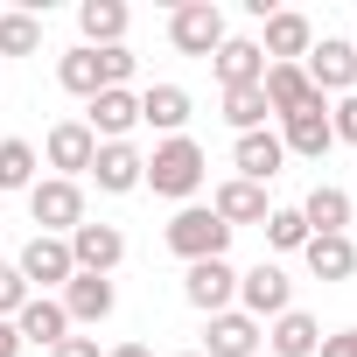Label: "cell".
<instances>
[{
  "label": "cell",
  "instance_id": "obj_8",
  "mask_svg": "<svg viewBox=\"0 0 357 357\" xmlns=\"http://www.w3.org/2000/svg\"><path fill=\"white\" fill-rule=\"evenodd\" d=\"M280 147H287V154H301V161H322V154L336 147L329 105H322V98H308L301 112H287V119H280Z\"/></svg>",
  "mask_w": 357,
  "mask_h": 357
},
{
  "label": "cell",
  "instance_id": "obj_18",
  "mask_svg": "<svg viewBox=\"0 0 357 357\" xmlns=\"http://www.w3.org/2000/svg\"><path fill=\"white\" fill-rule=\"evenodd\" d=\"M252 350H259V322H252L245 308L211 315V329H204V357H252Z\"/></svg>",
  "mask_w": 357,
  "mask_h": 357
},
{
  "label": "cell",
  "instance_id": "obj_28",
  "mask_svg": "<svg viewBox=\"0 0 357 357\" xmlns=\"http://www.w3.org/2000/svg\"><path fill=\"white\" fill-rule=\"evenodd\" d=\"M36 168H43V154L29 147V140H0V190H36Z\"/></svg>",
  "mask_w": 357,
  "mask_h": 357
},
{
  "label": "cell",
  "instance_id": "obj_37",
  "mask_svg": "<svg viewBox=\"0 0 357 357\" xmlns=\"http://www.w3.org/2000/svg\"><path fill=\"white\" fill-rule=\"evenodd\" d=\"M105 357H154V350H147V343H112Z\"/></svg>",
  "mask_w": 357,
  "mask_h": 357
},
{
  "label": "cell",
  "instance_id": "obj_4",
  "mask_svg": "<svg viewBox=\"0 0 357 357\" xmlns=\"http://www.w3.org/2000/svg\"><path fill=\"white\" fill-rule=\"evenodd\" d=\"M168 43L183 50V56H218V43H225V8H218V0H183V8L168 15Z\"/></svg>",
  "mask_w": 357,
  "mask_h": 357
},
{
  "label": "cell",
  "instance_id": "obj_13",
  "mask_svg": "<svg viewBox=\"0 0 357 357\" xmlns=\"http://www.w3.org/2000/svg\"><path fill=\"white\" fill-rule=\"evenodd\" d=\"M140 168H147V154H140L133 140H105V147L91 154V183H98L105 197H126V190H140Z\"/></svg>",
  "mask_w": 357,
  "mask_h": 357
},
{
  "label": "cell",
  "instance_id": "obj_6",
  "mask_svg": "<svg viewBox=\"0 0 357 357\" xmlns=\"http://www.w3.org/2000/svg\"><path fill=\"white\" fill-rule=\"evenodd\" d=\"M238 301H245V315H252V322H273V315H287V308H294V280H287L273 259H259L252 273H238Z\"/></svg>",
  "mask_w": 357,
  "mask_h": 357
},
{
  "label": "cell",
  "instance_id": "obj_9",
  "mask_svg": "<svg viewBox=\"0 0 357 357\" xmlns=\"http://www.w3.org/2000/svg\"><path fill=\"white\" fill-rule=\"evenodd\" d=\"M22 280L29 287H70V273H77V259H70V238H50V231H36L29 245H22Z\"/></svg>",
  "mask_w": 357,
  "mask_h": 357
},
{
  "label": "cell",
  "instance_id": "obj_3",
  "mask_svg": "<svg viewBox=\"0 0 357 357\" xmlns=\"http://www.w3.org/2000/svg\"><path fill=\"white\" fill-rule=\"evenodd\" d=\"M29 218H36V231L70 238V231L84 225V190H77V183H63V175H43V183L29 190Z\"/></svg>",
  "mask_w": 357,
  "mask_h": 357
},
{
  "label": "cell",
  "instance_id": "obj_21",
  "mask_svg": "<svg viewBox=\"0 0 357 357\" xmlns=\"http://www.w3.org/2000/svg\"><path fill=\"white\" fill-rule=\"evenodd\" d=\"M211 211L238 231V225H266V211H273V204H266V190H259V183H238V175H231V183H218Z\"/></svg>",
  "mask_w": 357,
  "mask_h": 357
},
{
  "label": "cell",
  "instance_id": "obj_27",
  "mask_svg": "<svg viewBox=\"0 0 357 357\" xmlns=\"http://www.w3.org/2000/svg\"><path fill=\"white\" fill-rule=\"evenodd\" d=\"M56 84H63L70 98H84V105H91V98L105 91V77H98V50H84V43H77V50L56 63Z\"/></svg>",
  "mask_w": 357,
  "mask_h": 357
},
{
  "label": "cell",
  "instance_id": "obj_29",
  "mask_svg": "<svg viewBox=\"0 0 357 357\" xmlns=\"http://www.w3.org/2000/svg\"><path fill=\"white\" fill-rule=\"evenodd\" d=\"M225 119H231V133H259L273 119V105H266L259 84H238V91H225Z\"/></svg>",
  "mask_w": 357,
  "mask_h": 357
},
{
  "label": "cell",
  "instance_id": "obj_1",
  "mask_svg": "<svg viewBox=\"0 0 357 357\" xmlns=\"http://www.w3.org/2000/svg\"><path fill=\"white\" fill-rule=\"evenodd\" d=\"M140 183H147L154 197H175V204H190V197L204 190V147H197L190 133L161 140V147L147 154V168H140Z\"/></svg>",
  "mask_w": 357,
  "mask_h": 357
},
{
  "label": "cell",
  "instance_id": "obj_12",
  "mask_svg": "<svg viewBox=\"0 0 357 357\" xmlns=\"http://www.w3.org/2000/svg\"><path fill=\"white\" fill-rule=\"evenodd\" d=\"M183 294H190V308L225 315V308H231V294H238V266H231V259H197V266L183 273Z\"/></svg>",
  "mask_w": 357,
  "mask_h": 357
},
{
  "label": "cell",
  "instance_id": "obj_20",
  "mask_svg": "<svg viewBox=\"0 0 357 357\" xmlns=\"http://www.w3.org/2000/svg\"><path fill=\"white\" fill-rule=\"evenodd\" d=\"M140 126H154V133L175 140V133L190 126V91H183V84H147V91H140Z\"/></svg>",
  "mask_w": 357,
  "mask_h": 357
},
{
  "label": "cell",
  "instance_id": "obj_24",
  "mask_svg": "<svg viewBox=\"0 0 357 357\" xmlns=\"http://www.w3.org/2000/svg\"><path fill=\"white\" fill-rule=\"evenodd\" d=\"M266 343H273V357H315V350H322V322H315L308 308H287V315H273Z\"/></svg>",
  "mask_w": 357,
  "mask_h": 357
},
{
  "label": "cell",
  "instance_id": "obj_2",
  "mask_svg": "<svg viewBox=\"0 0 357 357\" xmlns=\"http://www.w3.org/2000/svg\"><path fill=\"white\" fill-rule=\"evenodd\" d=\"M161 238H168V252L183 259V266H197V259H225V252H231V225H225L218 211H204V204H183V211L168 218Z\"/></svg>",
  "mask_w": 357,
  "mask_h": 357
},
{
  "label": "cell",
  "instance_id": "obj_32",
  "mask_svg": "<svg viewBox=\"0 0 357 357\" xmlns=\"http://www.w3.org/2000/svg\"><path fill=\"white\" fill-rule=\"evenodd\" d=\"M22 301H29L22 266H8V259H0V322H15V315H22Z\"/></svg>",
  "mask_w": 357,
  "mask_h": 357
},
{
  "label": "cell",
  "instance_id": "obj_31",
  "mask_svg": "<svg viewBox=\"0 0 357 357\" xmlns=\"http://www.w3.org/2000/svg\"><path fill=\"white\" fill-rule=\"evenodd\" d=\"M36 50H43L36 15H0V56H36Z\"/></svg>",
  "mask_w": 357,
  "mask_h": 357
},
{
  "label": "cell",
  "instance_id": "obj_17",
  "mask_svg": "<svg viewBox=\"0 0 357 357\" xmlns=\"http://www.w3.org/2000/svg\"><path fill=\"white\" fill-rule=\"evenodd\" d=\"M84 126H91L98 147H105V140H126V133L140 126V98H133V91H98L91 112H84Z\"/></svg>",
  "mask_w": 357,
  "mask_h": 357
},
{
  "label": "cell",
  "instance_id": "obj_15",
  "mask_svg": "<svg viewBox=\"0 0 357 357\" xmlns=\"http://www.w3.org/2000/svg\"><path fill=\"white\" fill-rule=\"evenodd\" d=\"M119 308V287L105 280V273H70V287H63V315H70V329L77 322H105Z\"/></svg>",
  "mask_w": 357,
  "mask_h": 357
},
{
  "label": "cell",
  "instance_id": "obj_25",
  "mask_svg": "<svg viewBox=\"0 0 357 357\" xmlns=\"http://www.w3.org/2000/svg\"><path fill=\"white\" fill-rule=\"evenodd\" d=\"M77 29H84V50H119L126 43V0H84Z\"/></svg>",
  "mask_w": 357,
  "mask_h": 357
},
{
  "label": "cell",
  "instance_id": "obj_5",
  "mask_svg": "<svg viewBox=\"0 0 357 357\" xmlns=\"http://www.w3.org/2000/svg\"><path fill=\"white\" fill-rule=\"evenodd\" d=\"M301 70H308V84H315V98H350L357 91V43H343V36H322L308 56H301Z\"/></svg>",
  "mask_w": 357,
  "mask_h": 357
},
{
  "label": "cell",
  "instance_id": "obj_10",
  "mask_svg": "<svg viewBox=\"0 0 357 357\" xmlns=\"http://www.w3.org/2000/svg\"><path fill=\"white\" fill-rule=\"evenodd\" d=\"M308 50H315V22L294 15V8H273L266 15V36H259V56L266 63H301Z\"/></svg>",
  "mask_w": 357,
  "mask_h": 357
},
{
  "label": "cell",
  "instance_id": "obj_14",
  "mask_svg": "<svg viewBox=\"0 0 357 357\" xmlns=\"http://www.w3.org/2000/svg\"><path fill=\"white\" fill-rule=\"evenodd\" d=\"M280 161H287V147H280V133H266V126L231 140V168H238V183H259V190H266L273 175H280Z\"/></svg>",
  "mask_w": 357,
  "mask_h": 357
},
{
  "label": "cell",
  "instance_id": "obj_33",
  "mask_svg": "<svg viewBox=\"0 0 357 357\" xmlns=\"http://www.w3.org/2000/svg\"><path fill=\"white\" fill-rule=\"evenodd\" d=\"M329 126H336V140H350V147H357V91H350V98H336Z\"/></svg>",
  "mask_w": 357,
  "mask_h": 357
},
{
  "label": "cell",
  "instance_id": "obj_36",
  "mask_svg": "<svg viewBox=\"0 0 357 357\" xmlns=\"http://www.w3.org/2000/svg\"><path fill=\"white\" fill-rule=\"evenodd\" d=\"M0 357H22V329L15 322H0Z\"/></svg>",
  "mask_w": 357,
  "mask_h": 357
},
{
  "label": "cell",
  "instance_id": "obj_34",
  "mask_svg": "<svg viewBox=\"0 0 357 357\" xmlns=\"http://www.w3.org/2000/svg\"><path fill=\"white\" fill-rule=\"evenodd\" d=\"M50 357H105V350H98V336H63Z\"/></svg>",
  "mask_w": 357,
  "mask_h": 357
},
{
  "label": "cell",
  "instance_id": "obj_35",
  "mask_svg": "<svg viewBox=\"0 0 357 357\" xmlns=\"http://www.w3.org/2000/svg\"><path fill=\"white\" fill-rule=\"evenodd\" d=\"M315 357H357V329H343V336H322V350Z\"/></svg>",
  "mask_w": 357,
  "mask_h": 357
},
{
  "label": "cell",
  "instance_id": "obj_11",
  "mask_svg": "<svg viewBox=\"0 0 357 357\" xmlns=\"http://www.w3.org/2000/svg\"><path fill=\"white\" fill-rule=\"evenodd\" d=\"M70 259H77V273H105V280H112V266L126 259V231H119V225H91V218H84V225L70 231Z\"/></svg>",
  "mask_w": 357,
  "mask_h": 357
},
{
  "label": "cell",
  "instance_id": "obj_26",
  "mask_svg": "<svg viewBox=\"0 0 357 357\" xmlns=\"http://www.w3.org/2000/svg\"><path fill=\"white\" fill-rule=\"evenodd\" d=\"M301 218H308V238H329V231H343V225H350V197H343L336 183H315V190H308V204H301Z\"/></svg>",
  "mask_w": 357,
  "mask_h": 357
},
{
  "label": "cell",
  "instance_id": "obj_19",
  "mask_svg": "<svg viewBox=\"0 0 357 357\" xmlns=\"http://www.w3.org/2000/svg\"><path fill=\"white\" fill-rule=\"evenodd\" d=\"M15 329H22V343H43V350H56V343L70 336V315H63V301H50V294H29V301H22V315H15Z\"/></svg>",
  "mask_w": 357,
  "mask_h": 357
},
{
  "label": "cell",
  "instance_id": "obj_16",
  "mask_svg": "<svg viewBox=\"0 0 357 357\" xmlns=\"http://www.w3.org/2000/svg\"><path fill=\"white\" fill-rule=\"evenodd\" d=\"M211 70H218V84H225V91H238V84H259V77H266V56H259V43H252V36H225V43H218V56H211Z\"/></svg>",
  "mask_w": 357,
  "mask_h": 357
},
{
  "label": "cell",
  "instance_id": "obj_22",
  "mask_svg": "<svg viewBox=\"0 0 357 357\" xmlns=\"http://www.w3.org/2000/svg\"><path fill=\"white\" fill-rule=\"evenodd\" d=\"M259 91H266V105H273V119H287V112H301V105L315 98V84H308V70H301V63H266V77H259Z\"/></svg>",
  "mask_w": 357,
  "mask_h": 357
},
{
  "label": "cell",
  "instance_id": "obj_38",
  "mask_svg": "<svg viewBox=\"0 0 357 357\" xmlns=\"http://www.w3.org/2000/svg\"><path fill=\"white\" fill-rule=\"evenodd\" d=\"M175 357H204V350H175Z\"/></svg>",
  "mask_w": 357,
  "mask_h": 357
},
{
  "label": "cell",
  "instance_id": "obj_30",
  "mask_svg": "<svg viewBox=\"0 0 357 357\" xmlns=\"http://www.w3.org/2000/svg\"><path fill=\"white\" fill-rule=\"evenodd\" d=\"M259 231H266V245H273V252H301V245H308V218H301L294 204H287V211H266V225H259Z\"/></svg>",
  "mask_w": 357,
  "mask_h": 357
},
{
  "label": "cell",
  "instance_id": "obj_7",
  "mask_svg": "<svg viewBox=\"0 0 357 357\" xmlns=\"http://www.w3.org/2000/svg\"><path fill=\"white\" fill-rule=\"evenodd\" d=\"M91 154H98V140H91V126H84V119H56V126H50V140H43V161L63 175V183L91 175Z\"/></svg>",
  "mask_w": 357,
  "mask_h": 357
},
{
  "label": "cell",
  "instance_id": "obj_23",
  "mask_svg": "<svg viewBox=\"0 0 357 357\" xmlns=\"http://www.w3.org/2000/svg\"><path fill=\"white\" fill-rule=\"evenodd\" d=\"M301 259H308V273H315V280H350V273H357V238H350V231L308 238V245H301Z\"/></svg>",
  "mask_w": 357,
  "mask_h": 357
}]
</instances>
